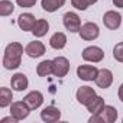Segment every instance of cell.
Instances as JSON below:
<instances>
[{"label":"cell","mask_w":123,"mask_h":123,"mask_svg":"<svg viewBox=\"0 0 123 123\" xmlns=\"http://www.w3.org/2000/svg\"><path fill=\"white\" fill-rule=\"evenodd\" d=\"M22 55H23V46L19 42H10L3 55V67L6 70H16L22 64Z\"/></svg>","instance_id":"cell-1"},{"label":"cell","mask_w":123,"mask_h":123,"mask_svg":"<svg viewBox=\"0 0 123 123\" xmlns=\"http://www.w3.org/2000/svg\"><path fill=\"white\" fill-rule=\"evenodd\" d=\"M81 56H83L84 61H87V62L96 64V62L103 61V58H104V51H103L100 46H94V45H93V46L84 48L83 52H81Z\"/></svg>","instance_id":"cell-2"},{"label":"cell","mask_w":123,"mask_h":123,"mask_svg":"<svg viewBox=\"0 0 123 123\" xmlns=\"http://www.w3.org/2000/svg\"><path fill=\"white\" fill-rule=\"evenodd\" d=\"M52 64H54V75L58 78H62L68 74L70 71V61L65 56H56L52 59Z\"/></svg>","instance_id":"cell-3"},{"label":"cell","mask_w":123,"mask_h":123,"mask_svg":"<svg viewBox=\"0 0 123 123\" xmlns=\"http://www.w3.org/2000/svg\"><path fill=\"white\" fill-rule=\"evenodd\" d=\"M78 33H80V38L84 39V41H94V39L98 38L100 29L94 22H87V23L81 25V29H80Z\"/></svg>","instance_id":"cell-4"},{"label":"cell","mask_w":123,"mask_h":123,"mask_svg":"<svg viewBox=\"0 0 123 123\" xmlns=\"http://www.w3.org/2000/svg\"><path fill=\"white\" fill-rule=\"evenodd\" d=\"M62 22H64V26L67 31L75 33V32H80L81 29V19L77 13L74 12H67L62 18Z\"/></svg>","instance_id":"cell-5"},{"label":"cell","mask_w":123,"mask_h":123,"mask_svg":"<svg viewBox=\"0 0 123 123\" xmlns=\"http://www.w3.org/2000/svg\"><path fill=\"white\" fill-rule=\"evenodd\" d=\"M103 23H104V26L107 29L116 31L122 25V15L117 13L116 10H109V12H106L103 15Z\"/></svg>","instance_id":"cell-6"},{"label":"cell","mask_w":123,"mask_h":123,"mask_svg":"<svg viewBox=\"0 0 123 123\" xmlns=\"http://www.w3.org/2000/svg\"><path fill=\"white\" fill-rule=\"evenodd\" d=\"M31 113V109L29 106L25 103V101H15L10 104V114L19 122V120H23L29 116Z\"/></svg>","instance_id":"cell-7"},{"label":"cell","mask_w":123,"mask_h":123,"mask_svg":"<svg viewBox=\"0 0 123 123\" xmlns=\"http://www.w3.org/2000/svg\"><path fill=\"white\" fill-rule=\"evenodd\" d=\"M98 74V68L96 65H80L77 68V75L83 81H94Z\"/></svg>","instance_id":"cell-8"},{"label":"cell","mask_w":123,"mask_h":123,"mask_svg":"<svg viewBox=\"0 0 123 123\" xmlns=\"http://www.w3.org/2000/svg\"><path fill=\"white\" fill-rule=\"evenodd\" d=\"M96 96H97V94H96V90H94L93 87H88V86L80 87V88L77 90V93H75L77 101H78L80 104H83V106H87Z\"/></svg>","instance_id":"cell-9"},{"label":"cell","mask_w":123,"mask_h":123,"mask_svg":"<svg viewBox=\"0 0 123 123\" xmlns=\"http://www.w3.org/2000/svg\"><path fill=\"white\" fill-rule=\"evenodd\" d=\"M94 83L97 84V87L106 90L109 88L111 84H113V73L107 68H103V70H98V74L94 80Z\"/></svg>","instance_id":"cell-10"},{"label":"cell","mask_w":123,"mask_h":123,"mask_svg":"<svg viewBox=\"0 0 123 123\" xmlns=\"http://www.w3.org/2000/svg\"><path fill=\"white\" fill-rule=\"evenodd\" d=\"M23 101L29 106L31 110H36V109H39V107L42 106V103H43V94H42L41 91H38V90H33V91L28 93V94L23 97Z\"/></svg>","instance_id":"cell-11"},{"label":"cell","mask_w":123,"mask_h":123,"mask_svg":"<svg viewBox=\"0 0 123 123\" xmlns=\"http://www.w3.org/2000/svg\"><path fill=\"white\" fill-rule=\"evenodd\" d=\"M46 48L42 42L39 41H33V42H29L26 46H25V54L29 56V58H39L45 54Z\"/></svg>","instance_id":"cell-12"},{"label":"cell","mask_w":123,"mask_h":123,"mask_svg":"<svg viewBox=\"0 0 123 123\" xmlns=\"http://www.w3.org/2000/svg\"><path fill=\"white\" fill-rule=\"evenodd\" d=\"M18 25H19V28L22 31L32 32L33 28H35V25H36V19H35V16L32 13H22L18 18Z\"/></svg>","instance_id":"cell-13"},{"label":"cell","mask_w":123,"mask_h":123,"mask_svg":"<svg viewBox=\"0 0 123 123\" xmlns=\"http://www.w3.org/2000/svg\"><path fill=\"white\" fill-rule=\"evenodd\" d=\"M41 119L46 123H54L58 122L61 119V110L55 106H48L45 109H42L41 111Z\"/></svg>","instance_id":"cell-14"},{"label":"cell","mask_w":123,"mask_h":123,"mask_svg":"<svg viewBox=\"0 0 123 123\" xmlns=\"http://www.w3.org/2000/svg\"><path fill=\"white\" fill-rule=\"evenodd\" d=\"M10 84L15 91H25L29 86V80L23 73H18L10 78Z\"/></svg>","instance_id":"cell-15"},{"label":"cell","mask_w":123,"mask_h":123,"mask_svg":"<svg viewBox=\"0 0 123 123\" xmlns=\"http://www.w3.org/2000/svg\"><path fill=\"white\" fill-rule=\"evenodd\" d=\"M98 116L101 119V123H113L117 119V110L113 106H104L98 111Z\"/></svg>","instance_id":"cell-16"},{"label":"cell","mask_w":123,"mask_h":123,"mask_svg":"<svg viewBox=\"0 0 123 123\" xmlns=\"http://www.w3.org/2000/svg\"><path fill=\"white\" fill-rule=\"evenodd\" d=\"M49 45L54 49H62V48H65V45H67V36H65V33L55 32L51 36V39H49Z\"/></svg>","instance_id":"cell-17"},{"label":"cell","mask_w":123,"mask_h":123,"mask_svg":"<svg viewBox=\"0 0 123 123\" xmlns=\"http://www.w3.org/2000/svg\"><path fill=\"white\" fill-rule=\"evenodd\" d=\"M65 5V0H42L41 2V6L45 12H49V13H54L56 12L58 9H61Z\"/></svg>","instance_id":"cell-18"},{"label":"cell","mask_w":123,"mask_h":123,"mask_svg":"<svg viewBox=\"0 0 123 123\" xmlns=\"http://www.w3.org/2000/svg\"><path fill=\"white\" fill-rule=\"evenodd\" d=\"M52 73H54V64H52V61H49V59L42 61V62H39L38 67H36V74L39 77H48Z\"/></svg>","instance_id":"cell-19"},{"label":"cell","mask_w":123,"mask_h":123,"mask_svg":"<svg viewBox=\"0 0 123 123\" xmlns=\"http://www.w3.org/2000/svg\"><path fill=\"white\" fill-rule=\"evenodd\" d=\"M48 31H49V23H48V20H45V19H38V20H36V25H35V28H33V31H32V33H33L36 38H42V36H45V35L48 33Z\"/></svg>","instance_id":"cell-20"},{"label":"cell","mask_w":123,"mask_h":123,"mask_svg":"<svg viewBox=\"0 0 123 123\" xmlns=\"http://www.w3.org/2000/svg\"><path fill=\"white\" fill-rule=\"evenodd\" d=\"M12 100H13V94H12L10 88H6V87L0 88V107L5 109V107L10 106Z\"/></svg>","instance_id":"cell-21"},{"label":"cell","mask_w":123,"mask_h":123,"mask_svg":"<svg viewBox=\"0 0 123 123\" xmlns=\"http://www.w3.org/2000/svg\"><path fill=\"white\" fill-rule=\"evenodd\" d=\"M106 104H104V100H103V97H100V96H96L86 107H87V110L91 113V114H96V113H98L103 107H104Z\"/></svg>","instance_id":"cell-22"},{"label":"cell","mask_w":123,"mask_h":123,"mask_svg":"<svg viewBox=\"0 0 123 123\" xmlns=\"http://www.w3.org/2000/svg\"><path fill=\"white\" fill-rule=\"evenodd\" d=\"M13 10H15V6L10 0H2L0 2V16H3V18L10 16Z\"/></svg>","instance_id":"cell-23"},{"label":"cell","mask_w":123,"mask_h":123,"mask_svg":"<svg viewBox=\"0 0 123 123\" xmlns=\"http://www.w3.org/2000/svg\"><path fill=\"white\" fill-rule=\"evenodd\" d=\"M113 58L119 62H123V42H119L113 48Z\"/></svg>","instance_id":"cell-24"},{"label":"cell","mask_w":123,"mask_h":123,"mask_svg":"<svg viewBox=\"0 0 123 123\" xmlns=\"http://www.w3.org/2000/svg\"><path fill=\"white\" fill-rule=\"evenodd\" d=\"M71 5H73V7H75L77 10H86V9L88 7V5H87L86 0H71Z\"/></svg>","instance_id":"cell-25"},{"label":"cell","mask_w":123,"mask_h":123,"mask_svg":"<svg viewBox=\"0 0 123 123\" xmlns=\"http://www.w3.org/2000/svg\"><path fill=\"white\" fill-rule=\"evenodd\" d=\"M36 2L38 0H16L18 6H20V7H33L36 5Z\"/></svg>","instance_id":"cell-26"},{"label":"cell","mask_w":123,"mask_h":123,"mask_svg":"<svg viewBox=\"0 0 123 123\" xmlns=\"http://www.w3.org/2000/svg\"><path fill=\"white\" fill-rule=\"evenodd\" d=\"M16 122H18V120H16L12 114H10V117H3L2 120H0V123H16Z\"/></svg>","instance_id":"cell-27"},{"label":"cell","mask_w":123,"mask_h":123,"mask_svg":"<svg viewBox=\"0 0 123 123\" xmlns=\"http://www.w3.org/2000/svg\"><path fill=\"white\" fill-rule=\"evenodd\" d=\"M111 2H113V5H114L116 7L123 9V0H111Z\"/></svg>","instance_id":"cell-28"},{"label":"cell","mask_w":123,"mask_h":123,"mask_svg":"<svg viewBox=\"0 0 123 123\" xmlns=\"http://www.w3.org/2000/svg\"><path fill=\"white\" fill-rule=\"evenodd\" d=\"M119 98H120V101L123 103V84H120V87H119Z\"/></svg>","instance_id":"cell-29"},{"label":"cell","mask_w":123,"mask_h":123,"mask_svg":"<svg viewBox=\"0 0 123 123\" xmlns=\"http://www.w3.org/2000/svg\"><path fill=\"white\" fill-rule=\"evenodd\" d=\"M86 2H87V5H88V6H91V5H94V3H97V2H98V0H86Z\"/></svg>","instance_id":"cell-30"}]
</instances>
